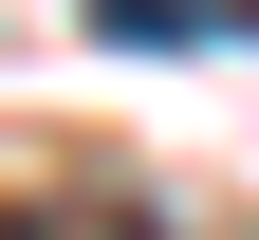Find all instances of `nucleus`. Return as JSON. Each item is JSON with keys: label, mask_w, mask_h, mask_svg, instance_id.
<instances>
[{"label": "nucleus", "mask_w": 259, "mask_h": 240, "mask_svg": "<svg viewBox=\"0 0 259 240\" xmlns=\"http://www.w3.org/2000/svg\"><path fill=\"white\" fill-rule=\"evenodd\" d=\"M0 240H167L148 185H93V166H37V185H0Z\"/></svg>", "instance_id": "f257e3e1"}, {"label": "nucleus", "mask_w": 259, "mask_h": 240, "mask_svg": "<svg viewBox=\"0 0 259 240\" xmlns=\"http://www.w3.org/2000/svg\"><path fill=\"white\" fill-rule=\"evenodd\" d=\"M111 56H222V37H259V0H74Z\"/></svg>", "instance_id": "f03ea898"}]
</instances>
